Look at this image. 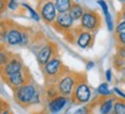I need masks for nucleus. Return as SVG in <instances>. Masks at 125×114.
I'll return each mask as SVG.
<instances>
[{"label": "nucleus", "mask_w": 125, "mask_h": 114, "mask_svg": "<svg viewBox=\"0 0 125 114\" xmlns=\"http://www.w3.org/2000/svg\"><path fill=\"white\" fill-rule=\"evenodd\" d=\"M114 30H115V35L125 32V20H122V21L116 23V27H115Z\"/></svg>", "instance_id": "obj_25"}, {"label": "nucleus", "mask_w": 125, "mask_h": 114, "mask_svg": "<svg viewBox=\"0 0 125 114\" xmlns=\"http://www.w3.org/2000/svg\"><path fill=\"white\" fill-rule=\"evenodd\" d=\"M102 16L100 15V13L96 9L84 7V13L79 20L78 27L82 30L90 31V32H93L96 35V32L102 27Z\"/></svg>", "instance_id": "obj_4"}, {"label": "nucleus", "mask_w": 125, "mask_h": 114, "mask_svg": "<svg viewBox=\"0 0 125 114\" xmlns=\"http://www.w3.org/2000/svg\"><path fill=\"white\" fill-rule=\"evenodd\" d=\"M1 80L6 85L10 88L11 90H15L17 88L22 87L24 84L29 83L31 81H33V76L31 74V72L29 70L28 67H25L24 69H22L21 72L15 73V74H11L9 76H5L1 77Z\"/></svg>", "instance_id": "obj_7"}, {"label": "nucleus", "mask_w": 125, "mask_h": 114, "mask_svg": "<svg viewBox=\"0 0 125 114\" xmlns=\"http://www.w3.org/2000/svg\"><path fill=\"white\" fill-rule=\"evenodd\" d=\"M7 8V0H0V16Z\"/></svg>", "instance_id": "obj_31"}, {"label": "nucleus", "mask_w": 125, "mask_h": 114, "mask_svg": "<svg viewBox=\"0 0 125 114\" xmlns=\"http://www.w3.org/2000/svg\"><path fill=\"white\" fill-rule=\"evenodd\" d=\"M116 54L125 59V46H116Z\"/></svg>", "instance_id": "obj_30"}, {"label": "nucleus", "mask_w": 125, "mask_h": 114, "mask_svg": "<svg viewBox=\"0 0 125 114\" xmlns=\"http://www.w3.org/2000/svg\"><path fill=\"white\" fill-rule=\"evenodd\" d=\"M0 114H14V112L11 111V108L9 107V108H7V110H5L2 113H0Z\"/></svg>", "instance_id": "obj_34"}, {"label": "nucleus", "mask_w": 125, "mask_h": 114, "mask_svg": "<svg viewBox=\"0 0 125 114\" xmlns=\"http://www.w3.org/2000/svg\"><path fill=\"white\" fill-rule=\"evenodd\" d=\"M94 66H95L94 61H87V63H86V69H87V70H91V69L94 68Z\"/></svg>", "instance_id": "obj_33"}, {"label": "nucleus", "mask_w": 125, "mask_h": 114, "mask_svg": "<svg viewBox=\"0 0 125 114\" xmlns=\"http://www.w3.org/2000/svg\"><path fill=\"white\" fill-rule=\"evenodd\" d=\"M11 55H13V52L8 51L4 44H0V68L10 59Z\"/></svg>", "instance_id": "obj_19"}, {"label": "nucleus", "mask_w": 125, "mask_h": 114, "mask_svg": "<svg viewBox=\"0 0 125 114\" xmlns=\"http://www.w3.org/2000/svg\"><path fill=\"white\" fill-rule=\"evenodd\" d=\"M38 88L39 87H37L34 81H31L29 83L13 90V98L15 100V103L17 105H20L21 107H23V108H28L31 99L34 96Z\"/></svg>", "instance_id": "obj_6"}, {"label": "nucleus", "mask_w": 125, "mask_h": 114, "mask_svg": "<svg viewBox=\"0 0 125 114\" xmlns=\"http://www.w3.org/2000/svg\"><path fill=\"white\" fill-rule=\"evenodd\" d=\"M111 114H125V100L115 96L114 106Z\"/></svg>", "instance_id": "obj_18"}, {"label": "nucleus", "mask_w": 125, "mask_h": 114, "mask_svg": "<svg viewBox=\"0 0 125 114\" xmlns=\"http://www.w3.org/2000/svg\"><path fill=\"white\" fill-rule=\"evenodd\" d=\"M69 99L75 105H85V104H88L91 101L92 90L85 73H80L79 78L77 81L76 85L73 88V91H72Z\"/></svg>", "instance_id": "obj_2"}, {"label": "nucleus", "mask_w": 125, "mask_h": 114, "mask_svg": "<svg viewBox=\"0 0 125 114\" xmlns=\"http://www.w3.org/2000/svg\"><path fill=\"white\" fill-rule=\"evenodd\" d=\"M9 103H8L7 100H5L1 96H0V113H2L5 110H7V108H9Z\"/></svg>", "instance_id": "obj_27"}, {"label": "nucleus", "mask_w": 125, "mask_h": 114, "mask_svg": "<svg viewBox=\"0 0 125 114\" xmlns=\"http://www.w3.org/2000/svg\"><path fill=\"white\" fill-rule=\"evenodd\" d=\"M20 7V4L17 0H7V8L10 11H16Z\"/></svg>", "instance_id": "obj_26"}, {"label": "nucleus", "mask_w": 125, "mask_h": 114, "mask_svg": "<svg viewBox=\"0 0 125 114\" xmlns=\"http://www.w3.org/2000/svg\"><path fill=\"white\" fill-rule=\"evenodd\" d=\"M113 92H114V95L116 96V97H118V98H122L125 100V93L123 91H122L121 89H118V88H113Z\"/></svg>", "instance_id": "obj_28"}, {"label": "nucleus", "mask_w": 125, "mask_h": 114, "mask_svg": "<svg viewBox=\"0 0 125 114\" xmlns=\"http://www.w3.org/2000/svg\"><path fill=\"white\" fill-rule=\"evenodd\" d=\"M92 114H95V113H92Z\"/></svg>", "instance_id": "obj_38"}, {"label": "nucleus", "mask_w": 125, "mask_h": 114, "mask_svg": "<svg viewBox=\"0 0 125 114\" xmlns=\"http://www.w3.org/2000/svg\"><path fill=\"white\" fill-rule=\"evenodd\" d=\"M104 19H106V25H107V29L108 31L113 32L115 29V23H114V20H113V16L110 13H107L104 14Z\"/></svg>", "instance_id": "obj_22"}, {"label": "nucleus", "mask_w": 125, "mask_h": 114, "mask_svg": "<svg viewBox=\"0 0 125 114\" xmlns=\"http://www.w3.org/2000/svg\"><path fill=\"white\" fill-rule=\"evenodd\" d=\"M95 92H96V96H101V97H111V96H115L113 90L109 88V84L107 82H103L99 85L96 89H95Z\"/></svg>", "instance_id": "obj_17"}, {"label": "nucleus", "mask_w": 125, "mask_h": 114, "mask_svg": "<svg viewBox=\"0 0 125 114\" xmlns=\"http://www.w3.org/2000/svg\"><path fill=\"white\" fill-rule=\"evenodd\" d=\"M59 55V46L56 43L47 40L40 49L36 52V58L38 62L39 67L42 68V66H45L52 58Z\"/></svg>", "instance_id": "obj_9"}, {"label": "nucleus", "mask_w": 125, "mask_h": 114, "mask_svg": "<svg viewBox=\"0 0 125 114\" xmlns=\"http://www.w3.org/2000/svg\"><path fill=\"white\" fill-rule=\"evenodd\" d=\"M122 1H123V0H122Z\"/></svg>", "instance_id": "obj_39"}, {"label": "nucleus", "mask_w": 125, "mask_h": 114, "mask_svg": "<svg viewBox=\"0 0 125 114\" xmlns=\"http://www.w3.org/2000/svg\"><path fill=\"white\" fill-rule=\"evenodd\" d=\"M113 63H114L115 68L117 69L118 72H124V68H125V59L121 58L119 55L115 54L113 57Z\"/></svg>", "instance_id": "obj_20"}, {"label": "nucleus", "mask_w": 125, "mask_h": 114, "mask_svg": "<svg viewBox=\"0 0 125 114\" xmlns=\"http://www.w3.org/2000/svg\"><path fill=\"white\" fill-rule=\"evenodd\" d=\"M69 15L71 16V19L73 20V22H77V21H79L82 15H83L84 13V7L79 2H75L73 1V4H72L71 8L69 9Z\"/></svg>", "instance_id": "obj_15"}, {"label": "nucleus", "mask_w": 125, "mask_h": 114, "mask_svg": "<svg viewBox=\"0 0 125 114\" xmlns=\"http://www.w3.org/2000/svg\"><path fill=\"white\" fill-rule=\"evenodd\" d=\"M40 69H42V74L44 76L45 85H54L56 83V81L59 80V77L68 69V67L63 63L60 55H56V57L52 58Z\"/></svg>", "instance_id": "obj_1"}, {"label": "nucleus", "mask_w": 125, "mask_h": 114, "mask_svg": "<svg viewBox=\"0 0 125 114\" xmlns=\"http://www.w3.org/2000/svg\"><path fill=\"white\" fill-rule=\"evenodd\" d=\"M37 13L39 17L42 20V22L48 25H52V23L55 21L57 15L54 0H38Z\"/></svg>", "instance_id": "obj_8"}, {"label": "nucleus", "mask_w": 125, "mask_h": 114, "mask_svg": "<svg viewBox=\"0 0 125 114\" xmlns=\"http://www.w3.org/2000/svg\"><path fill=\"white\" fill-rule=\"evenodd\" d=\"M95 42V34L90 31L82 30L78 25H76V37L75 43L82 50H90L93 47Z\"/></svg>", "instance_id": "obj_12"}, {"label": "nucleus", "mask_w": 125, "mask_h": 114, "mask_svg": "<svg viewBox=\"0 0 125 114\" xmlns=\"http://www.w3.org/2000/svg\"><path fill=\"white\" fill-rule=\"evenodd\" d=\"M80 73L79 72H75L71 69H67L62 75L59 77V80L56 81V83L54 84L56 88L57 92L60 96H63L65 98H70L72 91H73V88L76 85L77 81L79 78Z\"/></svg>", "instance_id": "obj_3"}, {"label": "nucleus", "mask_w": 125, "mask_h": 114, "mask_svg": "<svg viewBox=\"0 0 125 114\" xmlns=\"http://www.w3.org/2000/svg\"><path fill=\"white\" fill-rule=\"evenodd\" d=\"M106 80L107 83L111 82V80H113V70L111 69H107L106 70Z\"/></svg>", "instance_id": "obj_32"}, {"label": "nucleus", "mask_w": 125, "mask_h": 114, "mask_svg": "<svg viewBox=\"0 0 125 114\" xmlns=\"http://www.w3.org/2000/svg\"><path fill=\"white\" fill-rule=\"evenodd\" d=\"M115 96L111 97H101L96 96V98L90 101V105L93 108V112L96 108L99 114H111L113 112V106H114Z\"/></svg>", "instance_id": "obj_11"}, {"label": "nucleus", "mask_w": 125, "mask_h": 114, "mask_svg": "<svg viewBox=\"0 0 125 114\" xmlns=\"http://www.w3.org/2000/svg\"><path fill=\"white\" fill-rule=\"evenodd\" d=\"M72 4H73V0H54V5H55V9H56L57 14L68 13Z\"/></svg>", "instance_id": "obj_16"}, {"label": "nucleus", "mask_w": 125, "mask_h": 114, "mask_svg": "<svg viewBox=\"0 0 125 114\" xmlns=\"http://www.w3.org/2000/svg\"><path fill=\"white\" fill-rule=\"evenodd\" d=\"M5 25V43L8 46H21L23 39L24 27L15 23L11 20H4Z\"/></svg>", "instance_id": "obj_5"}, {"label": "nucleus", "mask_w": 125, "mask_h": 114, "mask_svg": "<svg viewBox=\"0 0 125 114\" xmlns=\"http://www.w3.org/2000/svg\"><path fill=\"white\" fill-rule=\"evenodd\" d=\"M123 2H124V4H125V0H123Z\"/></svg>", "instance_id": "obj_37"}, {"label": "nucleus", "mask_w": 125, "mask_h": 114, "mask_svg": "<svg viewBox=\"0 0 125 114\" xmlns=\"http://www.w3.org/2000/svg\"><path fill=\"white\" fill-rule=\"evenodd\" d=\"M124 5H125V4H124Z\"/></svg>", "instance_id": "obj_40"}, {"label": "nucleus", "mask_w": 125, "mask_h": 114, "mask_svg": "<svg viewBox=\"0 0 125 114\" xmlns=\"http://www.w3.org/2000/svg\"><path fill=\"white\" fill-rule=\"evenodd\" d=\"M21 6H22V7H24V8H27L28 11L30 12V15H31V17H32V19H33L34 21H37V22H38V21H40V17H39L38 13H37V12L34 11V9H32V8H31V7H30V6H29V5H28V4H22V5H21Z\"/></svg>", "instance_id": "obj_23"}, {"label": "nucleus", "mask_w": 125, "mask_h": 114, "mask_svg": "<svg viewBox=\"0 0 125 114\" xmlns=\"http://www.w3.org/2000/svg\"><path fill=\"white\" fill-rule=\"evenodd\" d=\"M78 1H79V0H76V2H78Z\"/></svg>", "instance_id": "obj_36"}, {"label": "nucleus", "mask_w": 125, "mask_h": 114, "mask_svg": "<svg viewBox=\"0 0 125 114\" xmlns=\"http://www.w3.org/2000/svg\"><path fill=\"white\" fill-rule=\"evenodd\" d=\"M92 113H94V112H93V108H92V106L88 103L83 105V106H80L77 111H75L73 114H92Z\"/></svg>", "instance_id": "obj_21"}, {"label": "nucleus", "mask_w": 125, "mask_h": 114, "mask_svg": "<svg viewBox=\"0 0 125 114\" xmlns=\"http://www.w3.org/2000/svg\"><path fill=\"white\" fill-rule=\"evenodd\" d=\"M52 27L61 34H68L72 28L75 27V22L71 19V16L69 15V13H62V14H57L56 19L52 23Z\"/></svg>", "instance_id": "obj_13"}, {"label": "nucleus", "mask_w": 125, "mask_h": 114, "mask_svg": "<svg viewBox=\"0 0 125 114\" xmlns=\"http://www.w3.org/2000/svg\"><path fill=\"white\" fill-rule=\"evenodd\" d=\"M69 99L63 97V96H56L55 98L51 99L46 103V106H47V112L48 113H52V114H55V113H59L61 111L63 110L67 104H68Z\"/></svg>", "instance_id": "obj_14"}, {"label": "nucleus", "mask_w": 125, "mask_h": 114, "mask_svg": "<svg viewBox=\"0 0 125 114\" xmlns=\"http://www.w3.org/2000/svg\"><path fill=\"white\" fill-rule=\"evenodd\" d=\"M123 83L125 84V72H124V76H123Z\"/></svg>", "instance_id": "obj_35"}, {"label": "nucleus", "mask_w": 125, "mask_h": 114, "mask_svg": "<svg viewBox=\"0 0 125 114\" xmlns=\"http://www.w3.org/2000/svg\"><path fill=\"white\" fill-rule=\"evenodd\" d=\"M115 42L116 46H125V32L115 35Z\"/></svg>", "instance_id": "obj_24"}, {"label": "nucleus", "mask_w": 125, "mask_h": 114, "mask_svg": "<svg viewBox=\"0 0 125 114\" xmlns=\"http://www.w3.org/2000/svg\"><path fill=\"white\" fill-rule=\"evenodd\" d=\"M98 4L101 6V8H102L103 14L109 13V8H108V4L106 2V0H98Z\"/></svg>", "instance_id": "obj_29"}, {"label": "nucleus", "mask_w": 125, "mask_h": 114, "mask_svg": "<svg viewBox=\"0 0 125 114\" xmlns=\"http://www.w3.org/2000/svg\"><path fill=\"white\" fill-rule=\"evenodd\" d=\"M27 66L24 65V61L21 58L20 54L13 53V55L10 57V59L5 63L1 68H0V76L5 77V76H9L11 74L21 72L22 69H24Z\"/></svg>", "instance_id": "obj_10"}]
</instances>
